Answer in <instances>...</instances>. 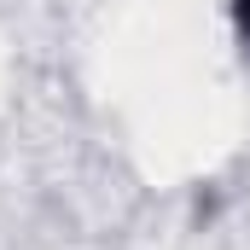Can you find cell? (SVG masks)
<instances>
[{
    "mask_svg": "<svg viewBox=\"0 0 250 250\" xmlns=\"http://www.w3.org/2000/svg\"><path fill=\"white\" fill-rule=\"evenodd\" d=\"M227 12H233V35H239V47L250 53V0H227Z\"/></svg>",
    "mask_w": 250,
    "mask_h": 250,
    "instance_id": "6da1fadb",
    "label": "cell"
}]
</instances>
